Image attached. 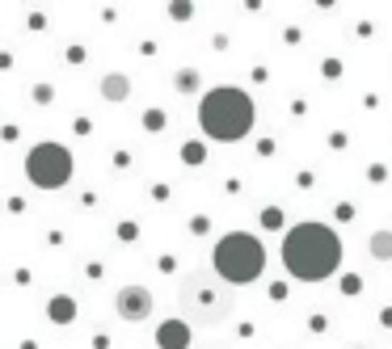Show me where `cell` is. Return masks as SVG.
<instances>
[{"label":"cell","mask_w":392,"mask_h":349,"mask_svg":"<svg viewBox=\"0 0 392 349\" xmlns=\"http://www.w3.org/2000/svg\"><path fill=\"white\" fill-rule=\"evenodd\" d=\"M283 265L300 282H325L342 265V240L325 223H296L283 236Z\"/></svg>","instance_id":"obj_1"},{"label":"cell","mask_w":392,"mask_h":349,"mask_svg":"<svg viewBox=\"0 0 392 349\" xmlns=\"http://www.w3.org/2000/svg\"><path fill=\"white\" fill-rule=\"evenodd\" d=\"M198 123H203V135H211L219 143H236L253 131V97L232 85L211 88L198 105Z\"/></svg>","instance_id":"obj_2"},{"label":"cell","mask_w":392,"mask_h":349,"mask_svg":"<svg viewBox=\"0 0 392 349\" xmlns=\"http://www.w3.org/2000/svg\"><path fill=\"white\" fill-rule=\"evenodd\" d=\"M177 307H181V316L194 320V324H223V320L232 316V307H236V295H232L228 282H216V278H207V274L194 269V274L181 278Z\"/></svg>","instance_id":"obj_3"},{"label":"cell","mask_w":392,"mask_h":349,"mask_svg":"<svg viewBox=\"0 0 392 349\" xmlns=\"http://www.w3.org/2000/svg\"><path fill=\"white\" fill-rule=\"evenodd\" d=\"M211 265H216L219 282L245 286V282H253L261 269H266V249H261L258 236H249V231H228V236H219L216 253H211Z\"/></svg>","instance_id":"obj_4"},{"label":"cell","mask_w":392,"mask_h":349,"mask_svg":"<svg viewBox=\"0 0 392 349\" xmlns=\"http://www.w3.org/2000/svg\"><path fill=\"white\" fill-rule=\"evenodd\" d=\"M26 177L39 189H59L72 181V152L64 143H34L26 152Z\"/></svg>","instance_id":"obj_5"},{"label":"cell","mask_w":392,"mask_h":349,"mask_svg":"<svg viewBox=\"0 0 392 349\" xmlns=\"http://www.w3.org/2000/svg\"><path fill=\"white\" fill-rule=\"evenodd\" d=\"M114 311H119V320H127V324H144V320L152 316V291L139 286V282L123 286V291L114 295Z\"/></svg>","instance_id":"obj_6"},{"label":"cell","mask_w":392,"mask_h":349,"mask_svg":"<svg viewBox=\"0 0 392 349\" xmlns=\"http://www.w3.org/2000/svg\"><path fill=\"white\" fill-rule=\"evenodd\" d=\"M156 345L161 349H190V324L186 320H165L156 328Z\"/></svg>","instance_id":"obj_7"},{"label":"cell","mask_w":392,"mask_h":349,"mask_svg":"<svg viewBox=\"0 0 392 349\" xmlns=\"http://www.w3.org/2000/svg\"><path fill=\"white\" fill-rule=\"evenodd\" d=\"M97 93H101L106 101H127L131 80L123 76V72H110V76H101V85H97Z\"/></svg>","instance_id":"obj_8"},{"label":"cell","mask_w":392,"mask_h":349,"mask_svg":"<svg viewBox=\"0 0 392 349\" xmlns=\"http://www.w3.org/2000/svg\"><path fill=\"white\" fill-rule=\"evenodd\" d=\"M46 316H51V324H72V320H76V299L55 295V299L46 303Z\"/></svg>","instance_id":"obj_9"},{"label":"cell","mask_w":392,"mask_h":349,"mask_svg":"<svg viewBox=\"0 0 392 349\" xmlns=\"http://www.w3.org/2000/svg\"><path fill=\"white\" fill-rule=\"evenodd\" d=\"M367 253L376 261H392V231H371L367 236Z\"/></svg>","instance_id":"obj_10"},{"label":"cell","mask_w":392,"mask_h":349,"mask_svg":"<svg viewBox=\"0 0 392 349\" xmlns=\"http://www.w3.org/2000/svg\"><path fill=\"white\" fill-rule=\"evenodd\" d=\"M181 160H186V165H203V160H207V147L194 139V143H186V147H181Z\"/></svg>","instance_id":"obj_11"},{"label":"cell","mask_w":392,"mask_h":349,"mask_svg":"<svg viewBox=\"0 0 392 349\" xmlns=\"http://www.w3.org/2000/svg\"><path fill=\"white\" fill-rule=\"evenodd\" d=\"M194 88H198V72H194V68L177 72V93H194Z\"/></svg>","instance_id":"obj_12"},{"label":"cell","mask_w":392,"mask_h":349,"mask_svg":"<svg viewBox=\"0 0 392 349\" xmlns=\"http://www.w3.org/2000/svg\"><path fill=\"white\" fill-rule=\"evenodd\" d=\"M261 227H283V211L278 207H266L261 211Z\"/></svg>","instance_id":"obj_13"},{"label":"cell","mask_w":392,"mask_h":349,"mask_svg":"<svg viewBox=\"0 0 392 349\" xmlns=\"http://www.w3.org/2000/svg\"><path fill=\"white\" fill-rule=\"evenodd\" d=\"M144 127H148V131H161V127H165V114H161V110H148V114H144Z\"/></svg>","instance_id":"obj_14"}]
</instances>
